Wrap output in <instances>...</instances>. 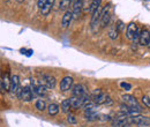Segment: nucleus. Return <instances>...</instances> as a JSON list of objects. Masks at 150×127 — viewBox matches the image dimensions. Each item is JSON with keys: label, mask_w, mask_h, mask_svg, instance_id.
Listing matches in <instances>:
<instances>
[{"label": "nucleus", "mask_w": 150, "mask_h": 127, "mask_svg": "<svg viewBox=\"0 0 150 127\" xmlns=\"http://www.w3.org/2000/svg\"><path fill=\"white\" fill-rule=\"evenodd\" d=\"M30 86H31V89L34 91V94H36L40 98H43L47 95V88L45 86H43L39 81L33 79V77L30 79Z\"/></svg>", "instance_id": "1"}, {"label": "nucleus", "mask_w": 150, "mask_h": 127, "mask_svg": "<svg viewBox=\"0 0 150 127\" xmlns=\"http://www.w3.org/2000/svg\"><path fill=\"white\" fill-rule=\"evenodd\" d=\"M43 86H45L47 89H53L57 84V80L56 77L51 74H47V73H43L39 75V80H38Z\"/></svg>", "instance_id": "2"}, {"label": "nucleus", "mask_w": 150, "mask_h": 127, "mask_svg": "<svg viewBox=\"0 0 150 127\" xmlns=\"http://www.w3.org/2000/svg\"><path fill=\"white\" fill-rule=\"evenodd\" d=\"M131 119V124H135L139 127H150V117L146 116H133L129 117Z\"/></svg>", "instance_id": "3"}, {"label": "nucleus", "mask_w": 150, "mask_h": 127, "mask_svg": "<svg viewBox=\"0 0 150 127\" xmlns=\"http://www.w3.org/2000/svg\"><path fill=\"white\" fill-rule=\"evenodd\" d=\"M122 101L125 102V104H127L128 106H131V108H134V109H136L137 111H142L143 108L139 104V102L136 101V98L134 97V96H132V95H128V94H126V95H122Z\"/></svg>", "instance_id": "4"}, {"label": "nucleus", "mask_w": 150, "mask_h": 127, "mask_svg": "<svg viewBox=\"0 0 150 127\" xmlns=\"http://www.w3.org/2000/svg\"><path fill=\"white\" fill-rule=\"evenodd\" d=\"M74 79L72 76H65L62 77V80L60 81V90L61 91H68L71 90L74 86Z\"/></svg>", "instance_id": "5"}, {"label": "nucleus", "mask_w": 150, "mask_h": 127, "mask_svg": "<svg viewBox=\"0 0 150 127\" xmlns=\"http://www.w3.org/2000/svg\"><path fill=\"white\" fill-rule=\"evenodd\" d=\"M110 20H111V14H110V4L105 5L104 6V12H103V15L100 18V27L102 28H105L106 26H109L110 23Z\"/></svg>", "instance_id": "6"}, {"label": "nucleus", "mask_w": 150, "mask_h": 127, "mask_svg": "<svg viewBox=\"0 0 150 127\" xmlns=\"http://www.w3.org/2000/svg\"><path fill=\"white\" fill-rule=\"evenodd\" d=\"M87 90H88V89H87L86 86L79 83V84H75L74 87L72 88V94H73V96H75V97H83L84 95L88 94Z\"/></svg>", "instance_id": "7"}, {"label": "nucleus", "mask_w": 150, "mask_h": 127, "mask_svg": "<svg viewBox=\"0 0 150 127\" xmlns=\"http://www.w3.org/2000/svg\"><path fill=\"white\" fill-rule=\"evenodd\" d=\"M74 20V16H73V12H72V9H68L67 12H65V14H64V16L61 18V27L62 28H68L69 26H71V23H72V21Z\"/></svg>", "instance_id": "8"}, {"label": "nucleus", "mask_w": 150, "mask_h": 127, "mask_svg": "<svg viewBox=\"0 0 150 127\" xmlns=\"http://www.w3.org/2000/svg\"><path fill=\"white\" fill-rule=\"evenodd\" d=\"M34 98V91L31 89V87L27 86L22 88V101L23 102H31Z\"/></svg>", "instance_id": "9"}, {"label": "nucleus", "mask_w": 150, "mask_h": 127, "mask_svg": "<svg viewBox=\"0 0 150 127\" xmlns=\"http://www.w3.org/2000/svg\"><path fill=\"white\" fill-rule=\"evenodd\" d=\"M11 79H12V81H11V89H9V91H11L12 94H15V95H16V92H18L19 89L21 88V87H20V77H19V75L14 74Z\"/></svg>", "instance_id": "10"}, {"label": "nucleus", "mask_w": 150, "mask_h": 127, "mask_svg": "<svg viewBox=\"0 0 150 127\" xmlns=\"http://www.w3.org/2000/svg\"><path fill=\"white\" fill-rule=\"evenodd\" d=\"M11 81H12V79H9L8 73H6L5 75L1 76V91L2 92L8 91L11 89Z\"/></svg>", "instance_id": "11"}, {"label": "nucleus", "mask_w": 150, "mask_h": 127, "mask_svg": "<svg viewBox=\"0 0 150 127\" xmlns=\"http://www.w3.org/2000/svg\"><path fill=\"white\" fill-rule=\"evenodd\" d=\"M150 39V31L147 29H143L142 33H141V36L139 39V44L141 46H148V43H149Z\"/></svg>", "instance_id": "12"}, {"label": "nucleus", "mask_w": 150, "mask_h": 127, "mask_svg": "<svg viewBox=\"0 0 150 127\" xmlns=\"http://www.w3.org/2000/svg\"><path fill=\"white\" fill-rule=\"evenodd\" d=\"M100 116L98 114V112L96 110H84V118L88 121H93V120H97Z\"/></svg>", "instance_id": "13"}, {"label": "nucleus", "mask_w": 150, "mask_h": 127, "mask_svg": "<svg viewBox=\"0 0 150 127\" xmlns=\"http://www.w3.org/2000/svg\"><path fill=\"white\" fill-rule=\"evenodd\" d=\"M137 29H139L137 26H136L134 22H131V23L127 26V29H126V37H127L128 39H133V37L136 34Z\"/></svg>", "instance_id": "14"}, {"label": "nucleus", "mask_w": 150, "mask_h": 127, "mask_svg": "<svg viewBox=\"0 0 150 127\" xmlns=\"http://www.w3.org/2000/svg\"><path fill=\"white\" fill-rule=\"evenodd\" d=\"M71 104H72V109L73 110H79L83 108V99H82V97L72 96L71 97Z\"/></svg>", "instance_id": "15"}, {"label": "nucleus", "mask_w": 150, "mask_h": 127, "mask_svg": "<svg viewBox=\"0 0 150 127\" xmlns=\"http://www.w3.org/2000/svg\"><path fill=\"white\" fill-rule=\"evenodd\" d=\"M54 1H56V0H49V1L44 5V7L40 9V14H42V15H44V16H45V15H47V14L52 11L53 5H54Z\"/></svg>", "instance_id": "16"}, {"label": "nucleus", "mask_w": 150, "mask_h": 127, "mask_svg": "<svg viewBox=\"0 0 150 127\" xmlns=\"http://www.w3.org/2000/svg\"><path fill=\"white\" fill-rule=\"evenodd\" d=\"M108 99H109V95H108V94H105V92H103V94H102V95H99L98 97H95V98H93V101H94L97 105L105 104Z\"/></svg>", "instance_id": "17"}, {"label": "nucleus", "mask_w": 150, "mask_h": 127, "mask_svg": "<svg viewBox=\"0 0 150 127\" xmlns=\"http://www.w3.org/2000/svg\"><path fill=\"white\" fill-rule=\"evenodd\" d=\"M72 4H73V0H60V2H59V9L67 12L68 8L72 6Z\"/></svg>", "instance_id": "18"}, {"label": "nucleus", "mask_w": 150, "mask_h": 127, "mask_svg": "<svg viewBox=\"0 0 150 127\" xmlns=\"http://www.w3.org/2000/svg\"><path fill=\"white\" fill-rule=\"evenodd\" d=\"M60 111V106L56 104V103H51L49 106H47V112L50 116H57Z\"/></svg>", "instance_id": "19"}, {"label": "nucleus", "mask_w": 150, "mask_h": 127, "mask_svg": "<svg viewBox=\"0 0 150 127\" xmlns=\"http://www.w3.org/2000/svg\"><path fill=\"white\" fill-rule=\"evenodd\" d=\"M72 109V104H71V98H66L61 102V111L65 113H68L69 110Z\"/></svg>", "instance_id": "20"}, {"label": "nucleus", "mask_w": 150, "mask_h": 127, "mask_svg": "<svg viewBox=\"0 0 150 127\" xmlns=\"http://www.w3.org/2000/svg\"><path fill=\"white\" fill-rule=\"evenodd\" d=\"M35 106H36V109H37L38 111H44V110L46 109V103H45V101H44L43 98H39V99L36 101Z\"/></svg>", "instance_id": "21"}, {"label": "nucleus", "mask_w": 150, "mask_h": 127, "mask_svg": "<svg viewBox=\"0 0 150 127\" xmlns=\"http://www.w3.org/2000/svg\"><path fill=\"white\" fill-rule=\"evenodd\" d=\"M102 6V0H94L93 2H91V5H90V8H89V12L93 14L95 11L98 8V7H100Z\"/></svg>", "instance_id": "22"}, {"label": "nucleus", "mask_w": 150, "mask_h": 127, "mask_svg": "<svg viewBox=\"0 0 150 127\" xmlns=\"http://www.w3.org/2000/svg\"><path fill=\"white\" fill-rule=\"evenodd\" d=\"M109 37L111 38V39H117L118 38V35H119V31L117 30V28H112V29H110L109 30Z\"/></svg>", "instance_id": "23"}, {"label": "nucleus", "mask_w": 150, "mask_h": 127, "mask_svg": "<svg viewBox=\"0 0 150 127\" xmlns=\"http://www.w3.org/2000/svg\"><path fill=\"white\" fill-rule=\"evenodd\" d=\"M67 121L69 124H72V125H76L77 124V118L75 117L74 114H68L67 116Z\"/></svg>", "instance_id": "24"}, {"label": "nucleus", "mask_w": 150, "mask_h": 127, "mask_svg": "<svg viewBox=\"0 0 150 127\" xmlns=\"http://www.w3.org/2000/svg\"><path fill=\"white\" fill-rule=\"evenodd\" d=\"M94 0H82V2H83V11H89V8H90V5H91V2H93Z\"/></svg>", "instance_id": "25"}, {"label": "nucleus", "mask_w": 150, "mask_h": 127, "mask_svg": "<svg viewBox=\"0 0 150 127\" xmlns=\"http://www.w3.org/2000/svg\"><path fill=\"white\" fill-rule=\"evenodd\" d=\"M115 28H117V30H118L119 33H121L122 30H125V23H124L122 21H118Z\"/></svg>", "instance_id": "26"}, {"label": "nucleus", "mask_w": 150, "mask_h": 127, "mask_svg": "<svg viewBox=\"0 0 150 127\" xmlns=\"http://www.w3.org/2000/svg\"><path fill=\"white\" fill-rule=\"evenodd\" d=\"M102 94H103V90H102V89H99V88H98V89H95V90H93L91 95H90V96H91V99L95 98V97H98V96L102 95Z\"/></svg>", "instance_id": "27"}, {"label": "nucleus", "mask_w": 150, "mask_h": 127, "mask_svg": "<svg viewBox=\"0 0 150 127\" xmlns=\"http://www.w3.org/2000/svg\"><path fill=\"white\" fill-rule=\"evenodd\" d=\"M142 103H143V105H146L147 108L150 109V97H148V96H142Z\"/></svg>", "instance_id": "28"}, {"label": "nucleus", "mask_w": 150, "mask_h": 127, "mask_svg": "<svg viewBox=\"0 0 150 127\" xmlns=\"http://www.w3.org/2000/svg\"><path fill=\"white\" fill-rule=\"evenodd\" d=\"M49 0H37V7L39 9H42L43 7H44V5Z\"/></svg>", "instance_id": "29"}, {"label": "nucleus", "mask_w": 150, "mask_h": 127, "mask_svg": "<svg viewBox=\"0 0 150 127\" xmlns=\"http://www.w3.org/2000/svg\"><path fill=\"white\" fill-rule=\"evenodd\" d=\"M121 87H122L125 90H131L132 89L131 84H129V83H126V82H122V83H121Z\"/></svg>", "instance_id": "30"}, {"label": "nucleus", "mask_w": 150, "mask_h": 127, "mask_svg": "<svg viewBox=\"0 0 150 127\" xmlns=\"http://www.w3.org/2000/svg\"><path fill=\"white\" fill-rule=\"evenodd\" d=\"M19 4H22V2H24V0H16Z\"/></svg>", "instance_id": "31"}, {"label": "nucleus", "mask_w": 150, "mask_h": 127, "mask_svg": "<svg viewBox=\"0 0 150 127\" xmlns=\"http://www.w3.org/2000/svg\"><path fill=\"white\" fill-rule=\"evenodd\" d=\"M148 48L150 49V39H149V43H148Z\"/></svg>", "instance_id": "32"}, {"label": "nucleus", "mask_w": 150, "mask_h": 127, "mask_svg": "<svg viewBox=\"0 0 150 127\" xmlns=\"http://www.w3.org/2000/svg\"><path fill=\"white\" fill-rule=\"evenodd\" d=\"M112 127H120V126H117V125H112Z\"/></svg>", "instance_id": "33"}, {"label": "nucleus", "mask_w": 150, "mask_h": 127, "mask_svg": "<svg viewBox=\"0 0 150 127\" xmlns=\"http://www.w3.org/2000/svg\"><path fill=\"white\" fill-rule=\"evenodd\" d=\"M4 1H8V0H4Z\"/></svg>", "instance_id": "34"}]
</instances>
